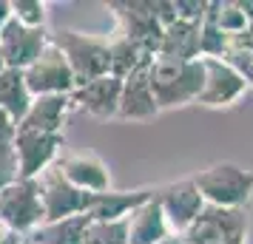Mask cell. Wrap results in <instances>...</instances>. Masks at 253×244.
<instances>
[{
	"label": "cell",
	"mask_w": 253,
	"mask_h": 244,
	"mask_svg": "<svg viewBox=\"0 0 253 244\" xmlns=\"http://www.w3.org/2000/svg\"><path fill=\"white\" fill-rule=\"evenodd\" d=\"M148 80H151V91H154V100L160 105V111L179 108V105L199 100L202 85H205V63H202V57L191 60V63L154 57L148 66Z\"/></svg>",
	"instance_id": "obj_1"
},
{
	"label": "cell",
	"mask_w": 253,
	"mask_h": 244,
	"mask_svg": "<svg viewBox=\"0 0 253 244\" xmlns=\"http://www.w3.org/2000/svg\"><path fill=\"white\" fill-rule=\"evenodd\" d=\"M48 40L66 54L71 71H74L77 88L111 74V51H108L105 37L83 35V32H74V29H57V32L48 35Z\"/></svg>",
	"instance_id": "obj_2"
},
{
	"label": "cell",
	"mask_w": 253,
	"mask_h": 244,
	"mask_svg": "<svg viewBox=\"0 0 253 244\" xmlns=\"http://www.w3.org/2000/svg\"><path fill=\"white\" fill-rule=\"evenodd\" d=\"M194 185L211 208H245L253 193V171L233 162H216L199 171Z\"/></svg>",
	"instance_id": "obj_3"
},
{
	"label": "cell",
	"mask_w": 253,
	"mask_h": 244,
	"mask_svg": "<svg viewBox=\"0 0 253 244\" xmlns=\"http://www.w3.org/2000/svg\"><path fill=\"white\" fill-rule=\"evenodd\" d=\"M114 14V32L128 37L131 43H137L148 51L151 57H157V51L162 46V23L157 20L154 12V0H111L105 6Z\"/></svg>",
	"instance_id": "obj_4"
},
{
	"label": "cell",
	"mask_w": 253,
	"mask_h": 244,
	"mask_svg": "<svg viewBox=\"0 0 253 244\" xmlns=\"http://www.w3.org/2000/svg\"><path fill=\"white\" fill-rule=\"evenodd\" d=\"M43 221H46V213H43L37 179H17L0 190V224H6L9 230L20 236H29Z\"/></svg>",
	"instance_id": "obj_5"
},
{
	"label": "cell",
	"mask_w": 253,
	"mask_h": 244,
	"mask_svg": "<svg viewBox=\"0 0 253 244\" xmlns=\"http://www.w3.org/2000/svg\"><path fill=\"white\" fill-rule=\"evenodd\" d=\"M23 77H26V85H29L32 97L71 94L74 88H77L74 71H71L69 60H66V54H63L51 40H48V46L40 51V57L23 71Z\"/></svg>",
	"instance_id": "obj_6"
},
{
	"label": "cell",
	"mask_w": 253,
	"mask_h": 244,
	"mask_svg": "<svg viewBox=\"0 0 253 244\" xmlns=\"http://www.w3.org/2000/svg\"><path fill=\"white\" fill-rule=\"evenodd\" d=\"M63 134H43V131H17L14 153H17V174L20 179H37L46 168L63 156Z\"/></svg>",
	"instance_id": "obj_7"
},
{
	"label": "cell",
	"mask_w": 253,
	"mask_h": 244,
	"mask_svg": "<svg viewBox=\"0 0 253 244\" xmlns=\"http://www.w3.org/2000/svg\"><path fill=\"white\" fill-rule=\"evenodd\" d=\"M157 202H160L173 236H185L202 216V210L208 208L202 193L196 190L194 179H182V182H173V185L157 190Z\"/></svg>",
	"instance_id": "obj_8"
},
{
	"label": "cell",
	"mask_w": 253,
	"mask_h": 244,
	"mask_svg": "<svg viewBox=\"0 0 253 244\" xmlns=\"http://www.w3.org/2000/svg\"><path fill=\"white\" fill-rule=\"evenodd\" d=\"M248 233L245 208H211L202 210L196 224L182 236L185 244H228L236 236Z\"/></svg>",
	"instance_id": "obj_9"
},
{
	"label": "cell",
	"mask_w": 253,
	"mask_h": 244,
	"mask_svg": "<svg viewBox=\"0 0 253 244\" xmlns=\"http://www.w3.org/2000/svg\"><path fill=\"white\" fill-rule=\"evenodd\" d=\"M37 185H40V202H43L46 221H60V219H69V216L85 213V199H88V193H83L74 185H69L63 179V174L57 171V165L46 168L43 174L37 176Z\"/></svg>",
	"instance_id": "obj_10"
},
{
	"label": "cell",
	"mask_w": 253,
	"mask_h": 244,
	"mask_svg": "<svg viewBox=\"0 0 253 244\" xmlns=\"http://www.w3.org/2000/svg\"><path fill=\"white\" fill-rule=\"evenodd\" d=\"M202 63H205V85L196 103L205 108H228L239 103L248 91V82L239 71L219 57H202Z\"/></svg>",
	"instance_id": "obj_11"
},
{
	"label": "cell",
	"mask_w": 253,
	"mask_h": 244,
	"mask_svg": "<svg viewBox=\"0 0 253 244\" xmlns=\"http://www.w3.org/2000/svg\"><path fill=\"white\" fill-rule=\"evenodd\" d=\"M48 29H29L12 17L9 26L0 32V54L6 60V69L26 71L48 46Z\"/></svg>",
	"instance_id": "obj_12"
},
{
	"label": "cell",
	"mask_w": 253,
	"mask_h": 244,
	"mask_svg": "<svg viewBox=\"0 0 253 244\" xmlns=\"http://www.w3.org/2000/svg\"><path fill=\"white\" fill-rule=\"evenodd\" d=\"M57 171L63 174V179L74 185L83 193H105L111 190V174L108 165L94 156V153H63L57 162Z\"/></svg>",
	"instance_id": "obj_13"
},
{
	"label": "cell",
	"mask_w": 253,
	"mask_h": 244,
	"mask_svg": "<svg viewBox=\"0 0 253 244\" xmlns=\"http://www.w3.org/2000/svg\"><path fill=\"white\" fill-rule=\"evenodd\" d=\"M120 97H123V80L114 77V74H105L100 80L71 91L74 108H83L85 114L97 116V119H117V114H120Z\"/></svg>",
	"instance_id": "obj_14"
},
{
	"label": "cell",
	"mask_w": 253,
	"mask_h": 244,
	"mask_svg": "<svg viewBox=\"0 0 253 244\" xmlns=\"http://www.w3.org/2000/svg\"><path fill=\"white\" fill-rule=\"evenodd\" d=\"M154 187H137V190H105V193H88L85 199V216L91 221H120L131 210L154 199Z\"/></svg>",
	"instance_id": "obj_15"
},
{
	"label": "cell",
	"mask_w": 253,
	"mask_h": 244,
	"mask_svg": "<svg viewBox=\"0 0 253 244\" xmlns=\"http://www.w3.org/2000/svg\"><path fill=\"white\" fill-rule=\"evenodd\" d=\"M148 66L137 69L134 74H128L126 80H123V97H120V114H117V119L145 122V119H154V116L160 114V105H157L154 91H151Z\"/></svg>",
	"instance_id": "obj_16"
},
{
	"label": "cell",
	"mask_w": 253,
	"mask_h": 244,
	"mask_svg": "<svg viewBox=\"0 0 253 244\" xmlns=\"http://www.w3.org/2000/svg\"><path fill=\"white\" fill-rule=\"evenodd\" d=\"M74 108L71 94H51V97H35V103L23 116L17 131H43V134H63V122Z\"/></svg>",
	"instance_id": "obj_17"
},
{
	"label": "cell",
	"mask_w": 253,
	"mask_h": 244,
	"mask_svg": "<svg viewBox=\"0 0 253 244\" xmlns=\"http://www.w3.org/2000/svg\"><path fill=\"white\" fill-rule=\"evenodd\" d=\"M126 227H128V244H157L171 236V227H168L165 213L157 202V193L145 205H139L137 210L128 213Z\"/></svg>",
	"instance_id": "obj_18"
},
{
	"label": "cell",
	"mask_w": 253,
	"mask_h": 244,
	"mask_svg": "<svg viewBox=\"0 0 253 244\" xmlns=\"http://www.w3.org/2000/svg\"><path fill=\"white\" fill-rule=\"evenodd\" d=\"M157 57H168L176 63H191L199 60V23H185L176 20L162 32V46Z\"/></svg>",
	"instance_id": "obj_19"
},
{
	"label": "cell",
	"mask_w": 253,
	"mask_h": 244,
	"mask_svg": "<svg viewBox=\"0 0 253 244\" xmlns=\"http://www.w3.org/2000/svg\"><path fill=\"white\" fill-rule=\"evenodd\" d=\"M32 103H35V97H32L29 85H26L23 71H17V69L0 71V108L12 116L17 125H20L23 116L29 114Z\"/></svg>",
	"instance_id": "obj_20"
},
{
	"label": "cell",
	"mask_w": 253,
	"mask_h": 244,
	"mask_svg": "<svg viewBox=\"0 0 253 244\" xmlns=\"http://www.w3.org/2000/svg\"><path fill=\"white\" fill-rule=\"evenodd\" d=\"M88 224H91V219L85 213H80V216H69V219L60 221H46L37 230L29 233L26 239H32L37 244H83Z\"/></svg>",
	"instance_id": "obj_21"
},
{
	"label": "cell",
	"mask_w": 253,
	"mask_h": 244,
	"mask_svg": "<svg viewBox=\"0 0 253 244\" xmlns=\"http://www.w3.org/2000/svg\"><path fill=\"white\" fill-rule=\"evenodd\" d=\"M105 43H108V51H111V74L120 77V80H126L128 74H134L137 69L148 66L151 60H154L142 46L131 43L120 32H111V35L105 37Z\"/></svg>",
	"instance_id": "obj_22"
},
{
	"label": "cell",
	"mask_w": 253,
	"mask_h": 244,
	"mask_svg": "<svg viewBox=\"0 0 253 244\" xmlns=\"http://www.w3.org/2000/svg\"><path fill=\"white\" fill-rule=\"evenodd\" d=\"M228 35L222 32L213 20V12H211V3H208L205 9V17H202V23H199V57H225V51H228Z\"/></svg>",
	"instance_id": "obj_23"
},
{
	"label": "cell",
	"mask_w": 253,
	"mask_h": 244,
	"mask_svg": "<svg viewBox=\"0 0 253 244\" xmlns=\"http://www.w3.org/2000/svg\"><path fill=\"white\" fill-rule=\"evenodd\" d=\"M211 12H213L216 26L228 37L239 35V32L248 29V17H245V12H242L239 0H211Z\"/></svg>",
	"instance_id": "obj_24"
},
{
	"label": "cell",
	"mask_w": 253,
	"mask_h": 244,
	"mask_svg": "<svg viewBox=\"0 0 253 244\" xmlns=\"http://www.w3.org/2000/svg\"><path fill=\"white\" fill-rule=\"evenodd\" d=\"M83 244H128L126 219L120 221H91Z\"/></svg>",
	"instance_id": "obj_25"
},
{
	"label": "cell",
	"mask_w": 253,
	"mask_h": 244,
	"mask_svg": "<svg viewBox=\"0 0 253 244\" xmlns=\"http://www.w3.org/2000/svg\"><path fill=\"white\" fill-rule=\"evenodd\" d=\"M12 17L29 29H46V3L43 0H12Z\"/></svg>",
	"instance_id": "obj_26"
},
{
	"label": "cell",
	"mask_w": 253,
	"mask_h": 244,
	"mask_svg": "<svg viewBox=\"0 0 253 244\" xmlns=\"http://www.w3.org/2000/svg\"><path fill=\"white\" fill-rule=\"evenodd\" d=\"M20 174H17V153H14V145H0V190L9 187L12 182H17Z\"/></svg>",
	"instance_id": "obj_27"
},
{
	"label": "cell",
	"mask_w": 253,
	"mask_h": 244,
	"mask_svg": "<svg viewBox=\"0 0 253 244\" xmlns=\"http://www.w3.org/2000/svg\"><path fill=\"white\" fill-rule=\"evenodd\" d=\"M173 9H176V20H185V23H202L208 3L205 0H173Z\"/></svg>",
	"instance_id": "obj_28"
},
{
	"label": "cell",
	"mask_w": 253,
	"mask_h": 244,
	"mask_svg": "<svg viewBox=\"0 0 253 244\" xmlns=\"http://www.w3.org/2000/svg\"><path fill=\"white\" fill-rule=\"evenodd\" d=\"M14 137H17V122L0 108V145H12Z\"/></svg>",
	"instance_id": "obj_29"
},
{
	"label": "cell",
	"mask_w": 253,
	"mask_h": 244,
	"mask_svg": "<svg viewBox=\"0 0 253 244\" xmlns=\"http://www.w3.org/2000/svg\"><path fill=\"white\" fill-rule=\"evenodd\" d=\"M23 239H26V236L9 230L6 224H0V244H23Z\"/></svg>",
	"instance_id": "obj_30"
},
{
	"label": "cell",
	"mask_w": 253,
	"mask_h": 244,
	"mask_svg": "<svg viewBox=\"0 0 253 244\" xmlns=\"http://www.w3.org/2000/svg\"><path fill=\"white\" fill-rule=\"evenodd\" d=\"M9 20H12V3L9 0H0V32L9 26Z\"/></svg>",
	"instance_id": "obj_31"
},
{
	"label": "cell",
	"mask_w": 253,
	"mask_h": 244,
	"mask_svg": "<svg viewBox=\"0 0 253 244\" xmlns=\"http://www.w3.org/2000/svg\"><path fill=\"white\" fill-rule=\"evenodd\" d=\"M157 244H185V242H182V236H173L171 233L168 239H162V242H157Z\"/></svg>",
	"instance_id": "obj_32"
},
{
	"label": "cell",
	"mask_w": 253,
	"mask_h": 244,
	"mask_svg": "<svg viewBox=\"0 0 253 244\" xmlns=\"http://www.w3.org/2000/svg\"><path fill=\"white\" fill-rule=\"evenodd\" d=\"M228 244H245V236H236V239H230Z\"/></svg>",
	"instance_id": "obj_33"
},
{
	"label": "cell",
	"mask_w": 253,
	"mask_h": 244,
	"mask_svg": "<svg viewBox=\"0 0 253 244\" xmlns=\"http://www.w3.org/2000/svg\"><path fill=\"white\" fill-rule=\"evenodd\" d=\"M6 69V60H3V54H0V71Z\"/></svg>",
	"instance_id": "obj_34"
},
{
	"label": "cell",
	"mask_w": 253,
	"mask_h": 244,
	"mask_svg": "<svg viewBox=\"0 0 253 244\" xmlns=\"http://www.w3.org/2000/svg\"><path fill=\"white\" fill-rule=\"evenodd\" d=\"M23 244H37V242H32V239H23Z\"/></svg>",
	"instance_id": "obj_35"
}]
</instances>
